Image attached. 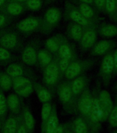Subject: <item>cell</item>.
Masks as SVG:
<instances>
[{"mask_svg": "<svg viewBox=\"0 0 117 133\" xmlns=\"http://www.w3.org/2000/svg\"><path fill=\"white\" fill-rule=\"evenodd\" d=\"M101 74L105 84L109 83L114 75L113 52L110 51L103 57L101 64Z\"/></svg>", "mask_w": 117, "mask_h": 133, "instance_id": "1", "label": "cell"}, {"mask_svg": "<svg viewBox=\"0 0 117 133\" xmlns=\"http://www.w3.org/2000/svg\"><path fill=\"white\" fill-rule=\"evenodd\" d=\"M98 101L103 114V121L107 119L110 112L113 108V101L111 95L107 90H101L98 96Z\"/></svg>", "mask_w": 117, "mask_h": 133, "instance_id": "2", "label": "cell"}, {"mask_svg": "<svg viewBox=\"0 0 117 133\" xmlns=\"http://www.w3.org/2000/svg\"><path fill=\"white\" fill-rule=\"evenodd\" d=\"M13 88L17 94L24 97L28 96L33 91L32 83L29 80L25 78H19L15 80Z\"/></svg>", "mask_w": 117, "mask_h": 133, "instance_id": "3", "label": "cell"}, {"mask_svg": "<svg viewBox=\"0 0 117 133\" xmlns=\"http://www.w3.org/2000/svg\"><path fill=\"white\" fill-rule=\"evenodd\" d=\"M90 119L94 123H99L104 121H103V112L101 110V106L99 105L98 98H92V105H91L90 111L88 114Z\"/></svg>", "mask_w": 117, "mask_h": 133, "instance_id": "4", "label": "cell"}, {"mask_svg": "<svg viewBox=\"0 0 117 133\" xmlns=\"http://www.w3.org/2000/svg\"><path fill=\"white\" fill-rule=\"evenodd\" d=\"M114 42L110 39H103L96 44L93 48V53L96 56H103L111 51Z\"/></svg>", "mask_w": 117, "mask_h": 133, "instance_id": "5", "label": "cell"}, {"mask_svg": "<svg viewBox=\"0 0 117 133\" xmlns=\"http://www.w3.org/2000/svg\"><path fill=\"white\" fill-rule=\"evenodd\" d=\"M92 97L91 96L90 92L88 91H85L79 103V108L81 114L88 116L92 105Z\"/></svg>", "mask_w": 117, "mask_h": 133, "instance_id": "6", "label": "cell"}, {"mask_svg": "<svg viewBox=\"0 0 117 133\" xmlns=\"http://www.w3.org/2000/svg\"><path fill=\"white\" fill-rule=\"evenodd\" d=\"M97 39V33L95 30L90 29L83 34L81 38V44L83 49H89L95 44Z\"/></svg>", "mask_w": 117, "mask_h": 133, "instance_id": "7", "label": "cell"}, {"mask_svg": "<svg viewBox=\"0 0 117 133\" xmlns=\"http://www.w3.org/2000/svg\"><path fill=\"white\" fill-rule=\"evenodd\" d=\"M58 77V68L53 63L49 64L45 69V80L48 84L52 85L57 81Z\"/></svg>", "mask_w": 117, "mask_h": 133, "instance_id": "8", "label": "cell"}, {"mask_svg": "<svg viewBox=\"0 0 117 133\" xmlns=\"http://www.w3.org/2000/svg\"><path fill=\"white\" fill-rule=\"evenodd\" d=\"M99 33L105 37H114L117 35V26L112 24H106L100 28Z\"/></svg>", "mask_w": 117, "mask_h": 133, "instance_id": "9", "label": "cell"}, {"mask_svg": "<svg viewBox=\"0 0 117 133\" xmlns=\"http://www.w3.org/2000/svg\"><path fill=\"white\" fill-rule=\"evenodd\" d=\"M38 26V22L36 19L27 18L21 22L18 28L23 31H30L35 29Z\"/></svg>", "mask_w": 117, "mask_h": 133, "instance_id": "10", "label": "cell"}, {"mask_svg": "<svg viewBox=\"0 0 117 133\" xmlns=\"http://www.w3.org/2000/svg\"><path fill=\"white\" fill-rule=\"evenodd\" d=\"M36 53L35 49L32 47H28L24 50L22 54L23 61L27 64H33L36 62Z\"/></svg>", "mask_w": 117, "mask_h": 133, "instance_id": "11", "label": "cell"}, {"mask_svg": "<svg viewBox=\"0 0 117 133\" xmlns=\"http://www.w3.org/2000/svg\"><path fill=\"white\" fill-rule=\"evenodd\" d=\"M104 11L107 13L114 20H116V0H105Z\"/></svg>", "mask_w": 117, "mask_h": 133, "instance_id": "12", "label": "cell"}, {"mask_svg": "<svg viewBox=\"0 0 117 133\" xmlns=\"http://www.w3.org/2000/svg\"><path fill=\"white\" fill-rule=\"evenodd\" d=\"M81 71V66L77 62H73L68 66L66 70V77L68 78H75L80 74Z\"/></svg>", "mask_w": 117, "mask_h": 133, "instance_id": "13", "label": "cell"}, {"mask_svg": "<svg viewBox=\"0 0 117 133\" xmlns=\"http://www.w3.org/2000/svg\"><path fill=\"white\" fill-rule=\"evenodd\" d=\"M70 17L72 21H74L77 24H79L80 26H88L90 24L88 19H87L85 17L83 16L81 13L78 10H72V12H70Z\"/></svg>", "mask_w": 117, "mask_h": 133, "instance_id": "14", "label": "cell"}, {"mask_svg": "<svg viewBox=\"0 0 117 133\" xmlns=\"http://www.w3.org/2000/svg\"><path fill=\"white\" fill-rule=\"evenodd\" d=\"M1 44L6 49H12L16 45V37L12 34H7L1 38Z\"/></svg>", "mask_w": 117, "mask_h": 133, "instance_id": "15", "label": "cell"}, {"mask_svg": "<svg viewBox=\"0 0 117 133\" xmlns=\"http://www.w3.org/2000/svg\"><path fill=\"white\" fill-rule=\"evenodd\" d=\"M79 12L81 13L83 16L88 20L93 18L95 16V11L90 6V4L81 3L79 6Z\"/></svg>", "mask_w": 117, "mask_h": 133, "instance_id": "16", "label": "cell"}, {"mask_svg": "<svg viewBox=\"0 0 117 133\" xmlns=\"http://www.w3.org/2000/svg\"><path fill=\"white\" fill-rule=\"evenodd\" d=\"M85 86V81L83 78H77L73 81L72 85V92L74 94H80Z\"/></svg>", "mask_w": 117, "mask_h": 133, "instance_id": "17", "label": "cell"}, {"mask_svg": "<svg viewBox=\"0 0 117 133\" xmlns=\"http://www.w3.org/2000/svg\"><path fill=\"white\" fill-rule=\"evenodd\" d=\"M107 120L108 121L109 125L112 128H117V101L113 105V108L110 112Z\"/></svg>", "mask_w": 117, "mask_h": 133, "instance_id": "18", "label": "cell"}, {"mask_svg": "<svg viewBox=\"0 0 117 133\" xmlns=\"http://www.w3.org/2000/svg\"><path fill=\"white\" fill-rule=\"evenodd\" d=\"M59 18V12L57 9L51 8L47 10L45 13V19L50 24H54L57 22Z\"/></svg>", "mask_w": 117, "mask_h": 133, "instance_id": "19", "label": "cell"}, {"mask_svg": "<svg viewBox=\"0 0 117 133\" xmlns=\"http://www.w3.org/2000/svg\"><path fill=\"white\" fill-rule=\"evenodd\" d=\"M58 126V118L57 116L52 115L49 116L46 128H45V132L46 133H52L55 129Z\"/></svg>", "mask_w": 117, "mask_h": 133, "instance_id": "20", "label": "cell"}, {"mask_svg": "<svg viewBox=\"0 0 117 133\" xmlns=\"http://www.w3.org/2000/svg\"><path fill=\"white\" fill-rule=\"evenodd\" d=\"M8 105L12 112H18L19 110V102L16 96L14 94H10L8 97Z\"/></svg>", "mask_w": 117, "mask_h": 133, "instance_id": "21", "label": "cell"}, {"mask_svg": "<svg viewBox=\"0 0 117 133\" xmlns=\"http://www.w3.org/2000/svg\"><path fill=\"white\" fill-rule=\"evenodd\" d=\"M6 72L10 76L19 77L22 74L23 70L20 66L18 64H12L8 66L6 69Z\"/></svg>", "mask_w": 117, "mask_h": 133, "instance_id": "22", "label": "cell"}, {"mask_svg": "<svg viewBox=\"0 0 117 133\" xmlns=\"http://www.w3.org/2000/svg\"><path fill=\"white\" fill-rule=\"evenodd\" d=\"M17 122L14 118H9L6 121L4 128V133H15Z\"/></svg>", "mask_w": 117, "mask_h": 133, "instance_id": "23", "label": "cell"}, {"mask_svg": "<svg viewBox=\"0 0 117 133\" xmlns=\"http://www.w3.org/2000/svg\"><path fill=\"white\" fill-rule=\"evenodd\" d=\"M83 35V31L81 26L79 24H74L72 26L71 29V36L72 39L75 41H79L80 40Z\"/></svg>", "mask_w": 117, "mask_h": 133, "instance_id": "24", "label": "cell"}, {"mask_svg": "<svg viewBox=\"0 0 117 133\" xmlns=\"http://www.w3.org/2000/svg\"><path fill=\"white\" fill-rule=\"evenodd\" d=\"M75 133H87V125L81 118H77L74 121Z\"/></svg>", "mask_w": 117, "mask_h": 133, "instance_id": "25", "label": "cell"}, {"mask_svg": "<svg viewBox=\"0 0 117 133\" xmlns=\"http://www.w3.org/2000/svg\"><path fill=\"white\" fill-rule=\"evenodd\" d=\"M72 90L70 87L65 86L62 88L60 91V98L64 102L68 101L72 96Z\"/></svg>", "mask_w": 117, "mask_h": 133, "instance_id": "26", "label": "cell"}, {"mask_svg": "<svg viewBox=\"0 0 117 133\" xmlns=\"http://www.w3.org/2000/svg\"><path fill=\"white\" fill-rule=\"evenodd\" d=\"M7 10L8 12L11 15H19L22 11V7L20 4L17 3H11L7 7Z\"/></svg>", "mask_w": 117, "mask_h": 133, "instance_id": "27", "label": "cell"}, {"mask_svg": "<svg viewBox=\"0 0 117 133\" xmlns=\"http://www.w3.org/2000/svg\"><path fill=\"white\" fill-rule=\"evenodd\" d=\"M0 85L5 90H8L11 87V80L10 77L6 74H2L0 76Z\"/></svg>", "mask_w": 117, "mask_h": 133, "instance_id": "28", "label": "cell"}, {"mask_svg": "<svg viewBox=\"0 0 117 133\" xmlns=\"http://www.w3.org/2000/svg\"><path fill=\"white\" fill-rule=\"evenodd\" d=\"M24 121L28 129L31 130L34 128V125H35V121H34V118L30 112L29 111H26L24 113Z\"/></svg>", "mask_w": 117, "mask_h": 133, "instance_id": "29", "label": "cell"}, {"mask_svg": "<svg viewBox=\"0 0 117 133\" xmlns=\"http://www.w3.org/2000/svg\"><path fill=\"white\" fill-rule=\"evenodd\" d=\"M60 56H61L63 58H67V59H70L72 58V51L68 46L63 45L59 48V50Z\"/></svg>", "mask_w": 117, "mask_h": 133, "instance_id": "30", "label": "cell"}, {"mask_svg": "<svg viewBox=\"0 0 117 133\" xmlns=\"http://www.w3.org/2000/svg\"><path fill=\"white\" fill-rule=\"evenodd\" d=\"M51 112V106L49 103H44L43 105L42 109H41V118L43 121H45L46 119L49 118L50 114Z\"/></svg>", "mask_w": 117, "mask_h": 133, "instance_id": "31", "label": "cell"}, {"mask_svg": "<svg viewBox=\"0 0 117 133\" xmlns=\"http://www.w3.org/2000/svg\"><path fill=\"white\" fill-rule=\"evenodd\" d=\"M38 57H39L40 62L43 64H48L51 61V58L49 56V54L43 51L39 52Z\"/></svg>", "mask_w": 117, "mask_h": 133, "instance_id": "32", "label": "cell"}, {"mask_svg": "<svg viewBox=\"0 0 117 133\" xmlns=\"http://www.w3.org/2000/svg\"><path fill=\"white\" fill-rule=\"evenodd\" d=\"M38 97L41 102L46 103L50 99V94L48 91L45 90V89H41L38 94Z\"/></svg>", "mask_w": 117, "mask_h": 133, "instance_id": "33", "label": "cell"}, {"mask_svg": "<svg viewBox=\"0 0 117 133\" xmlns=\"http://www.w3.org/2000/svg\"><path fill=\"white\" fill-rule=\"evenodd\" d=\"M27 6H28V8L30 10H37L41 6V1L40 0H29L27 3Z\"/></svg>", "mask_w": 117, "mask_h": 133, "instance_id": "34", "label": "cell"}, {"mask_svg": "<svg viewBox=\"0 0 117 133\" xmlns=\"http://www.w3.org/2000/svg\"><path fill=\"white\" fill-rule=\"evenodd\" d=\"M6 110V98L2 94H0V115L4 114Z\"/></svg>", "mask_w": 117, "mask_h": 133, "instance_id": "35", "label": "cell"}, {"mask_svg": "<svg viewBox=\"0 0 117 133\" xmlns=\"http://www.w3.org/2000/svg\"><path fill=\"white\" fill-rule=\"evenodd\" d=\"M105 0H92V4H95L96 8L100 11H104Z\"/></svg>", "mask_w": 117, "mask_h": 133, "instance_id": "36", "label": "cell"}, {"mask_svg": "<svg viewBox=\"0 0 117 133\" xmlns=\"http://www.w3.org/2000/svg\"><path fill=\"white\" fill-rule=\"evenodd\" d=\"M46 44H47L48 47L49 48L50 50H52V51H56L58 50L57 43L52 39H47Z\"/></svg>", "mask_w": 117, "mask_h": 133, "instance_id": "37", "label": "cell"}, {"mask_svg": "<svg viewBox=\"0 0 117 133\" xmlns=\"http://www.w3.org/2000/svg\"><path fill=\"white\" fill-rule=\"evenodd\" d=\"M68 66H69V59L62 58V59L60 61L59 64L60 69L62 71H66V69L68 68Z\"/></svg>", "mask_w": 117, "mask_h": 133, "instance_id": "38", "label": "cell"}, {"mask_svg": "<svg viewBox=\"0 0 117 133\" xmlns=\"http://www.w3.org/2000/svg\"><path fill=\"white\" fill-rule=\"evenodd\" d=\"M10 57V54L7 50L0 48V60H6Z\"/></svg>", "mask_w": 117, "mask_h": 133, "instance_id": "39", "label": "cell"}, {"mask_svg": "<svg viewBox=\"0 0 117 133\" xmlns=\"http://www.w3.org/2000/svg\"><path fill=\"white\" fill-rule=\"evenodd\" d=\"M113 60H114V74H117V49L113 52Z\"/></svg>", "mask_w": 117, "mask_h": 133, "instance_id": "40", "label": "cell"}, {"mask_svg": "<svg viewBox=\"0 0 117 133\" xmlns=\"http://www.w3.org/2000/svg\"><path fill=\"white\" fill-rule=\"evenodd\" d=\"M17 133H27L26 129L25 128V127L21 126L20 128L18 129V130H17Z\"/></svg>", "mask_w": 117, "mask_h": 133, "instance_id": "41", "label": "cell"}, {"mask_svg": "<svg viewBox=\"0 0 117 133\" xmlns=\"http://www.w3.org/2000/svg\"><path fill=\"white\" fill-rule=\"evenodd\" d=\"M63 132V128L61 126H57V128L55 129L52 133H62Z\"/></svg>", "mask_w": 117, "mask_h": 133, "instance_id": "42", "label": "cell"}, {"mask_svg": "<svg viewBox=\"0 0 117 133\" xmlns=\"http://www.w3.org/2000/svg\"><path fill=\"white\" fill-rule=\"evenodd\" d=\"M4 22H5V17L2 15H0V27L4 24Z\"/></svg>", "mask_w": 117, "mask_h": 133, "instance_id": "43", "label": "cell"}, {"mask_svg": "<svg viewBox=\"0 0 117 133\" xmlns=\"http://www.w3.org/2000/svg\"><path fill=\"white\" fill-rule=\"evenodd\" d=\"M82 2V3H85V4H92V0H80Z\"/></svg>", "mask_w": 117, "mask_h": 133, "instance_id": "44", "label": "cell"}, {"mask_svg": "<svg viewBox=\"0 0 117 133\" xmlns=\"http://www.w3.org/2000/svg\"><path fill=\"white\" fill-rule=\"evenodd\" d=\"M4 2H5V0H0V6H2V4H4Z\"/></svg>", "mask_w": 117, "mask_h": 133, "instance_id": "45", "label": "cell"}, {"mask_svg": "<svg viewBox=\"0 0 117 133\" xmlns=\"http://www.w3.org/2000/svg\"><path fill=\"white\" fill-rule=\"evenodd\" d=\"M116 16H117V0H116Z\"/></svg>", "mask_w": 117, "mask_h": 133, "instance_id": "46", "label": "cell"}, {"mask_svg": "<svg viewBox=\"0 0 117 133\" xmlns=\"http://www.w3.org/2000/svg\"><path fill=\"white\" fill-rule=\"evenodd\" d=\"M19 2H23V1H26V0H17Z\"/></svg>", "mask_w": 117, "mask_h": 133, "instance_id": "47", "label": "cell"}, {"mask_svg": "<svg viewBox=\"0 0 117 133\" xmlns=\"http://www.w3.org/2000/svg\"><path fill=\"white\" fill-rule=\"evenodd\" d=\"M113 133H117V130L115 131V132H113Z\"/></svg>", "mask_w": 117, "mask_h": 133, "instance_id": "48", "label": "cell"}]
</instances>
